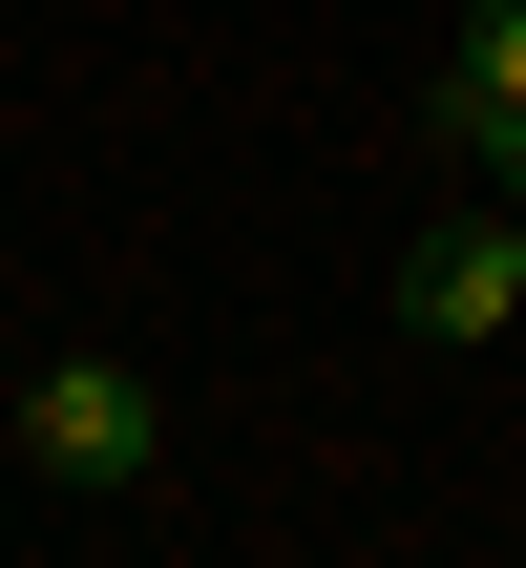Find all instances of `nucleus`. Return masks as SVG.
I'll list each match as a JSON object with an SVG mask.
<instances>
[{
  "label": "nucleus",
  "instance_id": "obj_1",
  "mask_svg": "<svg viewBox=\"0 0 526 568\" xmlns=\"http://www.w3.org/2000/svg\"><path fill=\"white\" fill-rule=\"evenodd\" d=\"M21 464H42L63 506H148V485H169V400H148L127 358H42V379H21Z\"/></svg>",
  "mask_w": 526,
  "mask_h": 568
},
{
  "label": "nucleus",
  "instance_id": "obj_2",
  "mask_svg": "<svg viewBox=\"0 0 526 568\" xmlns=\"http://www.w3.org/2000/svg\"><path fill=\"white\" fill-rule=\"evenodd\" d=\"M401 316H422V337H506V316H526V211H506V190L443 211V232L401 253Z\"/></svg>",
  "mask_w": 526,
  "mask_h": 568
},
{
  "label": "nucleus",
  "instance_id": "obj_3",
  "mask_svg": "<svg viewBox=\"0 0 526 568\" xmlns=\"http://www.w3.org/2000/svg\"><path fill=\"white\" fill-rule=\"evenodd\" d=\"M526 126V0H464V42H443V148H506Z\"/></svg>",
  "mask_w": 526,
  "mask_h": 568
},
{
  "label": "nucleus",
  "instance_id": "obj_4",
  "mask_svg": "<svg viewBox=\"0 0 526 568\" xmlns=\"http://www.w3.org/2000/svg\"><path fill=\"white\" fill-rule=\"evenodd\" d=\"M464 169H485V190H506V211H526V126H506V148H464Z\"/></svg>",
  "mask_w": 526,
  "mask_h": 568
}]
</instances>
